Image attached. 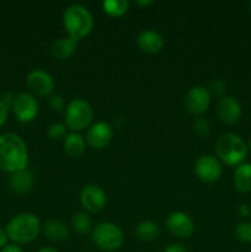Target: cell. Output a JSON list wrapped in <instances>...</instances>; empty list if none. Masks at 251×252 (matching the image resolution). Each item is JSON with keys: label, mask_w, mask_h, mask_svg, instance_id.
Here are the masks:
<instances>
[{"label": "cell", "mask_w": 251, "mask_h": 252, "mask_svg": "<svg viewBox=\"0 0 251 252\" xmlns=\"http://www.w3.org/2000/svg\"><path fill=\"white\" fill-rule=\"evenodd\" d=\"M29 164V150L26 143L15 133L0 135V170L14 172L25 170Z\"/></svg>", "instance_id": "6da1fadb"}, {"label": "cell", "mask_w": 251, "mask_h": 252, "mask_svg": "<svg viewBox=\"0 0 251 252\" xmlns=\"http://www.w3.org/2000/svg\"><path fill=\"white\" fill-rule=\"evenodd\" d=\"M63 26L68 32V37L80 41L88 36L94 27V17L88 7L73 4L65 9L63 14Z\"/></svg>", "instance_id": "7a4b0ae2"}, {"label": "cell", "mask_w": 251, "mask_h": 252, "mask_svg": "<svg viewBox=\"0 0 251 252\" xmlns=\"http://www.w3.org/2000/svg\"><path fill=\"white\" fill-rule=\"evenodd\" d=\"M42 225L33 213H21L14 217L6 225V234L15 244L24 245L33 241L38 236Z\"/></svg>", "instance_id": "3957f363"}, {"label": "cell", "mask_w": 251, "mask_h": 252, "mask_svg": "<svg viewBox=\"0 0 251 252\" xmlns=\"http://www.w3.org/2000/svg\"><path fill=\"white\" fill-rule=\"evenodd\" d=\"M217 155L219 160L228 166H239L248 157V144L240 135L225 133L217 142Z\"/></svg>", "instance_id": "277c9868"}, {"label": "cell", "mask_w": 251, "mask_h": 252, "mask_svg": "<svg viewBox=\"0 0 251 252\" xmlns=\"http://www.w3.org/2000/svg\"><path fill=\"white\" fill-rule=\"evenodd\" d=\"M94 111L90 103L83 98H74L68 103L64 112V125L73 132L78 133L90 126Z\"/></svg>", "instance_id": "5b68a950"}, {"label": "cell", "mask_w": 251, "mask_h": 252, "mask_svg": "<svg viewBox=\"0 0 251 252\" xmlns=\"http://www.w3.org/2000/svg\"><path fill=\"white\" fill-rule=\"evenodd\" d=\"M91 239L96 248L106 252L118 250L125 243V235L120 226L108 221L98 224L94 229Z\"/></svg>", "instance_id": "8992f818"}, {"label": "cell", "mask_w": 251, "mask_h": 252, "mask_svg": "<svg viewBox=\"0 0 251 252\" xmlns=\"http://www.w3.org/2000/svg\"><path fill=\"white\" fill-rule=\"evenodd\" d=\"M194 174L206 184H214L220 179L223 167L220 161L212 155H202L194 162Z\"/></svg>", "instance_id": "52a82bcc"}, {"label": "cell", "mask_w": 251, "mask_h": 252, "mask_svg": "<svg viewBox=\"0 0 251 252\" xmlns=\"http://www.w3.org/2000/svg\"><path fill=\"white\" fill-rule=\"evenodd\" d=\"M185 107L191 115L201 116L206 112L211 103V93L202 85L193 86L185 96Z\"/></svg>", "instance_id": "ba28073f"}, {"label": "cell", "mask_w": 251, "mask_h": 252, "mask_svg": "<svg viewBox=\"0 0 251 252\" xmlns=\"http://www.w3.org/2000/svg\"><path fill=\"white\" fill-rule=\"evenodd\" d=\"M26 86L32 96L44 97V96H51V94L53 93L54 80L49 73L37 69L27 75Z\"/></svg>", "instance_id": "9c48e42d"}, {"label": "cell", "mask_w": 251, "mask_h": 252, "mask_svg": "<svg viewBox=\"0 0 251 252\" xmlns=\"http://www.w3.org/2000/svg\"><path fill=\"white\" fill-rule=\"evenodd\" d=\"M12 111L20 122H31L38 115V103L31 94L22 93L15 98Z\"/></svg>", "instance_id": "30bf717a"}, {"label": "cell", "mask_w": 251, "mask_h": 252, "mask_svg": "<svg viewBox=\"0 0 251 252\" xmlns=\"http://www.w3.org/2000/svg\"><path fill=\"white\" fill-rule=\"evenodd\" d=\"M113 137V129L108 123L96 122L86 132V144L96 150L105 149L111 143Z\"/></svg>", "instance_id": "8fae6325"}, {"label": "cell", "mask_w": 251, "mask_h": 252, "mask_svg": "<svg viewBox=\"0 0 251 252\" xmlns=\"http://www.w3.org/2000/svg\"><path fill=\"white\" fill-rule=\"evenodd\" d=\"M81 206L91 213L102 211L106 206V193L97 185H86L80 192Z\"/></svg>", "instance_id": "7c38bea8"}, {"label": "cell", "mask_w": 251, "mask_h": 252, "mask_svg": "<svg viewBox=\"0 0 251 252\" xmlns=\"http://www.w3.org/2000/svg\"><path fill=\"white\" fill-rule=\"evenodd\" d=\"M166 226L172 235L180 239H187L194 233L193 220L184 212H172L167 217Z\"/></svg>", "instance_id": "4fadbf2b"}, {"label": "cell", "mask_w": 251, "mask_h": 252, "mask_svg": "<svg viewBox=\"0 0 251 252\" xmlns=\"http://www.w3.org/2000/svg\"><path fill=\"white\" fill-rule=\"evenodd\" d=\"M241 105L233 96H221L217 105V115L221 122L234 125L241 118Z\"/></svg>", "instance_id": "5bb4252c"}, {"label": "cell", "mask_w": 251, "mask_h": 252, "mask_svg": "<svg viewBox=\"0 0 251 252\" xmlns=\"http://www.w3.org/2000/svg\"><path fill=\"white\" fill-rule=\"evenodd\" d=\"M137 44L139 49L144 53L155 54L159 53L164 47V38L161 34L153 30H145L138 36Z\"/></svg>", "instance_id": "9a60e30c"}, {"label": "cell", "mask_w": 251, "mask_h": 252, "mask_svg": "<svg viewBox=\"0 0 251 252\" xmlns=\"http://www.w3.org/2000/svg\"><path fill=\"white\" fill-rule=\"evenodd\" d=\"M41 230L43 235L53 243H63L69 238L68 225L64 221L57 219H51L43 223Z\"/></svg>", "instance_id": "2e32d148"}, {"label": "cell", "mask_w": 251, "mask_h": 252, "mask_svg": "<svg viewBox=\"0 0 251 252\" xmlns=\"http://www.w3.org/2000/svg\"><path fill=\"white\" fill-rule=\"evenodd\" d=\"M34 185V177L27 169L14 172L10 177V186L16 193H29Z\"/></svg>", "instance_id": "e0dca14e"}, {"label": "cell", "mask_w": 251, "mask_h": 252, "mask_svg": "<svg viewBox=\"0 0 251 252\" xmlns=\"http://www.w3.org/2000/svg\"><path fill=\"white\" fill-rule=\"evenodd\" d=\"M78 41L70 38V37H64V38L56 39L51 46L52 56L59 61H65L70 58L76 51Z\"/></svg>", "instance_id": "ac0fdd59"}, {"label": "cell", "mask_w": 251, "mask_h": 252, "mask_svg": "<svg viewBox=\"0 0 251 252\" xmlns=\"http://www.w3.org/2000/svg\"><path fill=\"white\" fill-rule=\"evenodd\" d=\"M86 140L79 133H69L63 140L64 152L70 158H80L86 150Z\"/></svg>", "instance_id": "d6986e66"}, {"label": "cell", "mask_w": 251, "mask_h": 252, "mask_svg": "<svg viewBox=\"0 0 251 252\" xmlns=\"http://www.w3.org/2000/svg\"><path fill=\"white\" fill-rule=\"evenodd\" d=\"M234 185L236 189L241 193H250L251 192V164L243 162L236 166L234 171Z\"/></svg>", "instance_id": "ffe728a7"}, {"label": "cell", "mask_w": 251, "mask_h": 252, "mask_svg": "<svg viewBox=\"0 0 251 252\" xmlns=\"http://www.w3.org/2000/svg\"><path fill=\"white\" fill-rule=\"evenodd\" d=\"M160 235V229L157 223L152 220H143L135 228V236L142 243H153Z\"/></svg>", "instance_id": "44dd1931"}, {"label": "cell", "mask_w": 251, "mask_h": 252, "mask_svg": "<svg viewBox=\"0 0 251 252\" xmlns=\"http://www.w3.org/2000/svg\"><path fill=\"white\" fill-rule=\"evenodd\" d=\"M129 2L127 0H105L102 2V10L111 17H121L127 14Z\"/></svg>", "instance_id": "7402d4cb"}, {"label": "cell", "mask_w": 251, "mask_h": 252, "mask_svg": "<svg viewBox=\"0 0 251 252\" xmlns=\"http://www.w3.org/2000/svg\"><path fill=\"white\" fill-rule=\"evenodd\" d=\"M71 228L79 235H86L91 230V219L84 212H76L71 218Z\"/></svg>", "instance_id": "603a6c76"}, {"label": "cell", "mask_w": 251, "mask_h": 252, "mask_svg": "<svg viewBox=\"0 0 251 252\" xmlns=\"http://www.w3.org/2000/svg\"><path fill=\"white\" fill-rule=\"evenodd\" d=\"M236 240L243 244H251V223L250 221H241L235 226L234 230Z\"/></svg>", "instance_id": "cb8c5ba5"}, {"label": "cell", "mask_w": 251, "mask_h": 252, "mask_svg": "<svg viewBox=\"0 0 251 252\" xmlns=\"http://www.w3.org/2000/svg\"><path fill=\"white\" fill-rule=\"evenodd\" d=\"M47 137L53 142L64 140L66 137V126L64 123H53L47 130Z\"/></svg>", "instance_id": "d4e9b609"}, {"label": "cell", "mask_w": 251, "mask_h": 252, "mask_svg": "<svg viewBox=\"0 0 251 252\" xmlns=\"http://www.w3.org/2000/svg\"><path fill=\"white\" fill-rule=\"evenodd\" d=\"M192 126H193V132L196 133L199 138L208 137L209 132H211V126H209L208 121L204 120L203 117L198 116V117L194 118Z\"/></svg>", "instance_id": "484cf974"}, {"label": "cell", "mask_w": 251, "mask_h": 252, "mask_svg": "<svg viewBox=\"0 0 251 252\" xmlns=\"http://www.w3.org/2000/svg\"><path fill=\"white\" fill-rule=\"evenodd\" d=\"M48 106L54 112H61L65 107V101L61 95H51L48 97Z\"/></svg>", "instance_id": "4316f807"}, {"label": "cell", "mask_w": 251, "mask_h": 252, "mask_svg": "<svg viewBox=\"0 0 251 252\" xmlns=\"http://www.w3.org/2000/svg\"><path fill=\"white\" fill-rule=\"evenodd\" d=\"M211 89L213 90V93H216L217 95H224L226 91V85L223 80L220 79H216L211 83Z\"/></svg>", "instance_id": "83f0119b"}, {"label": "cell", "mask_w": 251, "mask_h": 252, "mask_svg": "<svg viewBox=\"0 0 251 252\" xmlns=\"http://www.w3.org/2000/svg\"><path fill=\"white\" fill-rule=\"evenodd\" d=\"M164 252H188L187 249L185 248L181 244H170L166 249H165Z\"/></svg>", "instance_id": "f1b7e54d"}, {"label": "cell", "mask_w": 251, "mask_h": 252, "mask_svg": "<svg viewBox=\"0 0 251 252\" xmlns=\"http://www.w3.org/2000/svg\"><path fill=\"white\" fill-rule=\"evenodd\" d=\"M7 111H9V108H7L6 106L1 102V100H0V127L4 126L5 122H6Z\"/></svg>", "instance_id": "f546056e"}, {"label": "cell", "mask_w": 251, "mask_h": 252, "mask_svg": "<svg viewBox=\"0 0 251 252\" xmlns=\"http://www.w3.org/2000/svg\"><path fill=\"white\" fill-rule=\"evenodd\" d=\"M0 252H24V251H22V249L20 248V246L11 244V245L4 246V248L0 250Z\"/></svg>", "instance_id": "4dcf8cb0"}, {"label": "cell", "mask_w": 251, "mask_h": 252, "mask_svg": "<svg viewBox=\"0 0 251 252\" xmlns=\"http://www.w3.org/2000/svg\"><path fill=\"white\" fill-rule=\"evenodd\" d=\"M7 239H9V236H7L6 230H4V229L0 228V250H1L4 246H6Z\"/></svg>", "instance_id": "1f68e13d"}, {"label": "cell", "mask_w": 251, "mask_h": 252, "mask_svg": "<svg viewBox=\"0 0 251 252\" xmlns=\"http://www.w3.org/2000/svg\"><path fill=\"white\" fill-rule=\"evenodd\" d=\"M238 212H239V214H240L241 217H249L251 214L250 208H249L246 204H240V206H239V208H238Z\"/></svg>", "instance_id": "d6a6232c"}, {"label": "cell", "mask_w": 251, "mask_h": 252, "mask_svg": "<svg viewBox=\"0 0 251 252\" xmlns=\"http://www.w3.org/2000/svg\"><path fill=\"white\" fill-rule=\"evenodd\" d=\"M153 4V1H137L135 2V5H137V6H149V5H152Z\"/></svg>", "instance_id": "836d02e7"}, {"label": "cell", "mask_w": 251, "mask_h": 252, "mask_svg": "<svg viewBox=\"0 0 251 252\" xmlns=\"http://www.w3.org/2000/svg\"><path fill=\"white\" fill-rule=\"evenodd\" d=\"M37 252H58V251L53 248H42V249H39Z\"/></svg>", "instance_id": "e575fe53"}, {"label": "cell", "mask_w": 251, "mask_h": 252, "mask_svg": "<svg viewBox=\"0 0 251 252\" xmlns=\"http://www.w3.org/2000/svg\"><path fill=\"white\" fill-rule=\"evenodd\" d=\"M248 150L251 153V139H250V142H249V144H248Z\"/></svg>", "instance_id": "d590c367"}, {"label": "cell", "mask_w": 251, "mask_h": 252, "mask_svg": "<svg viewBox=\"0 0 251 252\" xmlns=\"http://www.w3.org/2000/svg\"><path fill=\"white\" fill-rule=\"evenodd\" d=\"M249 10H250V12H251V1L249 2Z\"/></svg>", "instance_id": "8d00e7d4"}]
</instances>
